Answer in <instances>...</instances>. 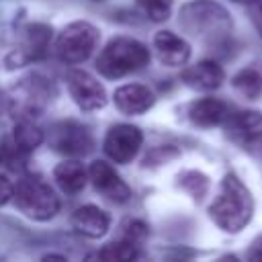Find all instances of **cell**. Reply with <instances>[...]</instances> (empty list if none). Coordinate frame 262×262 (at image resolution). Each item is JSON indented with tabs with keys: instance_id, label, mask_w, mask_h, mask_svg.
<instances>
[{
	"instance_id": "7402d4cb",
	"label": "cell",
	"mask_w": 262,
	"mask_h": 262,
	"mask_svg": "<svg viewBox=\"0 0 262 262\" xmlns=\"http://www.w3.org/2000/svg\"><path fill=\"white\" fill-rule=\"evenodd\" d=\"M139 8L156 23H162L172 12V0H137Z\"/></svg>"
},
{
	"instance_id": "2e32d148",
	"label": "cell",
	"mask_w": 262,
	"mask_h": 262,
	"mask_svg": "<svg viewBox=\"0 0 262 262\" xmlns=\"http://www.w3.org/2000/svg\"><path fill=\"white\" fill-rule=\"evenodd\" d=\"M108 225H111V219L106 211H102L96 205H84L72 213V227L84 237L98 239L108 231Z\"/></svg>"
},
{
	"instance_id": "d6986e66",
	"label": "cell",
	"mask_w": 262,
	"mask_h": 262,
	"mask_svg": "<svg viewBox=\"0 0 262 262\" xmlns=\"http://www.w3.org/2000/svg\"><path fill=\"white\" fill-rule=\"evenodd\" d=\"M10 139L16 143V147H18L20 151H25V154L29 156L31 151H35V149L43 143L45 135H43V131L33 123V119H18V123H16L14 129H12Z\"/></svg>"
},
{
	"instance_id": "9a60e30c",
	"label": "cell",
	"mask_w": 262,
	"mask_h": 262,
	"mask_svg": "<svg viewBox=\"0 0 262 262\" xmlns=\"http://www.w3.org/2000/svg\"><path fill=\"white\" fill-rule=\"evenodd\" d=\"M182 82L188 86V88H194V90H215L221 86L225 74H223V68L213 61V59H203L194 66H188L186 70H182L180 74Z\"/></svg>"
},
{
	"instance_id": "f1b7e54d",
	"label": "cell",
	"mask_w": 262,
	"mask_h": 262,
	"mask_svg": "<svg viewBox=\"0 0 262 262\" xmlns=\"http://www.w3.org/2000/svg\"><path fill=\"white\" fill-rule=\"evenodd\" d=\"M233 2H239V4H252V2H256V0H233Z\"/></svg>"
},
{
	"instance_id": "30bf717a",
	"label": "cell",
	"mask_w": 262,
	"mask_h": 262,
	"mask_svg": "<svg viewBox=\"0 0 262 262\" xmlns=\"http://www.w3.org/2000/svg\"><path fill=\"white\" fill-rule=\"evenodd\" d=\"M68 90L72 100L82 111H98L106 104L104 86L84 70H74L68 74Z\"/></svg>"
},
{
	"instance_id": "5bb4252c",
	"label": "cell",
	"mask_w": 262,
	"mask_h": 262,
	"mask_svg": "<svg viewBox=\"0 0 262 262\" xmlns=\"http://www.w3.org/2000/svg\"><path fill=\"white\" fill-rule=\"evenodd\" d=\"M115 106L125 115H141L149 111L156 102L154 92L143 84H125L119 86L113 94Z\"/></svg>"
},
{
	"instance_id": "9c48e42d",
	"label": "cell",
	"mask_w": 262,
	"mask_h": 262,
	"mask_svg": "<svg viewBox=\"0 0 262 262\" xmlns=\"http://www.w3.org/2000/svg\"><path fill=\"white\" fill-rule=\"evenodd\" d=\"M49 41H51V27L41 25V23L29 25L25 29L23 45L6 57V68L14 70V68H20V66H27L31 61L45 57V53L49 49Z\"/></svg>"
},
{
	"instance_id": "ba28073f",
	"label": "cell",
	"mask_w": 262,
	"mask_h": 262,
	"mask_svg": "<svg viewBox=\"0 0 262 262\" xmlns=\"http://www.w3.org/2000/svg\"><path fill=\"white\" fill-rule=\"evenodd\" d=\"M141 143H143V133L139 127L129 125V123H119L108 129L102 147H104V154L113 162L127 164L137 156Z\"/></svg>"
},
{
	"instance_id": "4316f807",
	"label": "cell",
	"mask_w": 262,
	"mask_h": 262,
	"mask_svg": "<svg viewBox=\"0 0 262 262\" xmlns=\"http://www.w3.org/2000/svg\"><path fill=\"white\" fill-rule=\"evenodd\" d=\"M248 258H254V260H260L262 258V233L252 242V248L248 252Z\"/></svg>"
},
{
	"instance_id": "603a6c76",
	"label": "cell",
	"mask_w": 262,
	"mask_h": 262,
	"mask_svg": "<svg viewBox=\"0 0 262 262\" xmlns=\"http://www.w3.org/2000/svg\"><path fill=\"white\" fill-rule=\"evenodd\" d=\"M127 233H125V237L127 239H133V242H141L145 235H147V225L145 223H141V221H127Z\"/></svg>"
},
{
	"instance_id": "8992f818",
	"label": "cell",
	"mask_w": 262,
	"mask_h": 262,
	"mask_svg": "<svg viewBox=\"0 0 262 262\" xmlns=\"http://www.w3.org/2000/svg\"><path fill=\"white\" fill-rule=\"evenodd\" d=\"M51 96V84L39 74H33L29 78H23L8 98L12 113L18 115V119H31L37 113L43 111V106L49 102Z\"/></svg>"
},
{
	"instance_id": "e0dca14e",
	"label": "cell",
	"mask_w": 262,
	"mask_h": 262,
	"mask_svg": "<svg viewBox=\"0 0 262 262\" xmlns=\"http://www.w3.org/2000/svg\"><path fill=\"white\" fill-rule=\"evenodd\" d=\"M188 117L199 127H215L225 123L229 117V106L219 98H199L188 106Z\"/></svg>"
},
{
	"instance_id": "ffe728a7",
	"label": "cell",
	"mask_w": 262,
	"mask_h": 262,
	"mask_svg": "<svg viewBox=\"0 0 262 262\" xmlns=\"http://www.w3.org/2000/svg\"><path fill=\"white\" fill-rule=\"evenodd\" d=\"M137 256H139L137 242L123 237L119 242L106 244L100 252L92 254L90 258H98V260H106V262H129V260H135Z\"/></svg>"
},
{
	"instance_id": "4fadbf2b",
	"label": "cell",
	"mask_w": 262,
	"mask_h": 262,
	"mask_svg": "<svg viewBox=\"0 0 262 262\" xmlns=\"http://www.w3.org/2000/svg\"><path fill=\"white\" fill-rule=\"evenodd\" d=\"M154 49L158 59L168 68H180L190 57V45L172 31H158L154 35Z\"/></svg>"
},
{
	"instance_id": "277c9868",
	"label": "cell",
	"mask_w": 262,
	"mask_h": 262,
	"mask_svg": "<svg viewBox=\"0 0 262 262\" xmlns=\"http://www.w3.org/2000/svg\"><path fill=\"white\" fill-rule=\"evenodd\" d=\"M180 23L188 33L196 37L223 35L231 27L229 14L225 12V8H221L211 0H194L186 4L180 10Z\"/></svg>"
},
{
	"instance_id": "52a82bcc",
	"label": "cell",
	"mask_w": 262,
	"mask_h": 262,
	"mask_svg": "<svg viewBox=\"0 0 262 262\" xmlns=\"http://www.w3.org/2000/svg\"><path fill=\"white\" fill-rule=\"evenodd\" d=\"M47 141L53 151L63 154L68 158H80L92 149V135L78 121H59L51 125Z\"/></svg>"
},
{
	"instance_id": "7c38bea8",
	"label": "cell",
	"mask_w": 262,
	"mask_h": 262,
	"mask_svg": "<svg viewBox=\"0 0 262 262\" xmlns=\"http://www.w3.org/2000/svg\"><path fill=\"white\" fill-rule=\"evenodd\" d=\"M88 180L92 182V186L104 199H108L113 203H125L131 196V188L115 172V168L111 164H106L104 160H96V162L90 164V168H88Z\"/></svg>"
},
{
	"instance_id": "ac0fdd59",
	"label": "cell",
	"mask_w": 262,
	"mask_h": 262,
	"mask_svg": "<svg viewBox=\"0 0 262 262\" xmlns=\"http://www.w3.org/2000/svg\"><path fill=\"white\" fill-rule=\"evenodd\" d=\"M53 178L63 192H80L88 180V170L82 166V162L72 158V160H63L61 164L55 166Z\"/></svg>"
},
{
	"instance_id": "7a4b0ae2",
	"label": "cell",
	"mask_w": 262,
	"mask_h": 262,
	"mask_svg": "<svg viewBox=\"0 0 262 262\" xmlns=\"http://www.w3.org/2000/svg\"><path fill=\"white\" fill-rule=\"evenodd\" d=\"M147 61H149V51L141 41L131 37H115L100 51L96 59V70L104 78L117 80L145 68Z\"/></svg>"
},
{
	"instance_id": "44dd1931",
	"label": "cell",
	"mask_w": 262,
	"mask_h": 262,
	"mask_svg": "<svg viewBox=\"0 0 262 262\" xmlns=\"http://www.w3.org/2000/svg\"><path fill=\"white\" fill-rule=\"evenodd\" d=\"M233 88L246 98H258L262 94V72L254 66L239 70L233 76Z\"/></svg>"
},
{
	"instance_id": "f546056e",
	"label": "cell",
	"mask_w": 262,
	"mask_h": 262,
	"mask_svg": "<svg viewBox=\"0 0 262 262\" xmlns=\"http://www.w3.org/2000/svg\"><path fill=\"white\" fill-rule=\"evenodd\" d=\"M96 2H100V0H96Z\"/></svg>"
},
{
	"instance_id": "8fae6325",
	"label": "cell",
	"mask_w": 262,
	"mask_h": 262,
	"mask_svg": "<svg viewBox=\"0 0 262 262\" xmlns=\"http://www.w3.org/2000/svg\"><path fill=\"white\" fill-rule=\"evenodd\" d=\"M227 135L246 149H254L262 145V113L256 111H239L229 113L225 119Z\"/></svg>"
},
{
	"instance_id": "5b68a950",
	"label": "cell",
	"mask_w": 262,
	"mask_h": 262,
	"mask_svg": "<svg viewBox=\"0 0 262 262\" xmlns=\"http://www.w3.org/2000/svg\"><path fill=\"white\" fill-rule=\"evenodd\" d=\"M98 37V29L94 25L86 20H74L59 31L55 39V53L66 63H82L92 55Z\"/></svg>"
},
{
	"instance_id": "83f0119b",
	"label": "cell",
	"mask_w": 262,
	"mask_h": 262,
	"mask_svg": "<svg viewBox=\"0 0 262 262\" xmlns=\"http://www.w3.org/2000/svg\"><path fill=\"white\" fill-rule=\"evenodd\" d=\"M6 104H8V98H6V96H4V92L0 90V113L6 108Z\"/></svg>"
},
{
	"instance_id": "d4e9b609",
	"label": "cell",
	"mask_w": 262,
	"mask_h": 262,
	"mask_svg": "<svg viewBox=\"0 0 262 262\" xmlns=\"http://www.w3.org/2000/svg\"><path fill=\"white\" fill-rule=\"evenodd\" d=\"M248 6H250V18H252L256 31H258L260 37H262V0H256V2H252V4H248Z\"/></svg>"
},
{
	"instance_id": "cb8c5ba5",
	"label": "cell",
	"mask_w": 262,
	"mask_h": 262,
	"mask_svg": "<svg viewBox=\"0 0 262 262\" xmlns=\"http://www.w3.org/2000/svg\"><path fill=\"white\" fill-rule=\"evenodd\" d=\"M186 176L190 178V182H186V180H184L182 184H184L192 194H196V188H194V186H199V188H201V192H205V190H207V184H209V182H207V176H203V174H199V172H188Z\"/></svg>"
},
{
	"instance_id": "3957f363",
	"label": "cell",
	"mask_w": 262,
	"mask_h": 262,
	"mask_svg": "<svg viewBox=\"0 0 262 262\" xmlns=\"http://www.w3.org/2000/svg\"><path fill=\"white\" fill-rule=\"evenodd\" d=\"M12 199L20 213L35 221H49L59 211V199L53 188L39 176H23L16 186Z\"/></svg>"
},
{
	"instance_id": "6da1fadb",
	"label": "cell",
	"mask_w": 262,
	"mask_h": 262,
	"mask_svg": "<svg viewBox=\"0 0 262 262\" xmlns=\"http://www.w3.org/2000/svg\"><path fill=\"white\" fill-rule=\"evenodd\" d=\"M252 213L254 201L248 186L235 174H225L219 186V194L209 207V215L215 225L227 233H237L250 223Z\"/></svg>"
},
{
	"instance_id": "484cf974",
	"label": "cell",
	"mask_w": 262,
	"mask_h": 262,
	"mask_svg": "<svg viewBox=\"0 0 262 262\" xmlns=\"http://www.w3.org/2000/svg\"><path fill=\"white\" fill-rule=\"evenodd\" d=\"M14 194V184L6 178V176H0V207L6 205Z\"/></svg>"
}]
</instances>
